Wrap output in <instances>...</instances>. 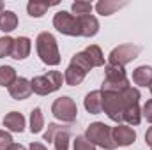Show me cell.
<instances>
[{"label": "cell", "mask_w": 152, "mask_h": 150, "mask_svg": "<svg viewBox=\"0 0 152 150\" xmlns=\"http://www.w3.org/2000/svg\"><path fill=\"white\" fill-rule=\"evenodd\" d=\"M103 94V111L110 120L117 124L124 122V113L129 106L140 104V90L134 87H127L122 92H101Z\"/></svg>", "instance_id": "1"}, {"label": "cell", "mask_w": 152, "mask_h": 150, "mask_svg": "<svg viewBox=\"0 0 152 150\" xmlns=\"http://www.w3.org/2000/svg\"><path fill=\"white\" fill-rule=\"evenodd\" d=\"M36 48H37V55L42 64L46 66L60 64V51H58V44H57V39L53 37V34L41 32L36 39Z\"/></svg>", "instance_id": "2"}, {"label": "cell", "mask_w": 152, "mask_h": 150, "mask_svg": "<svg viewBox=\"0 0 152 150\" xmlns=\"http://www.w3.org/2000/svg\"><path fill=\"white\" fill-rule=\"evenodd\" d=\"M129 87V79L122 66L106 64L104 66V79L101 85V92H122Z\"/></svg>", "instance_id": "3"}, {"label": "cell", "mask_w": 152, "mask_h": 150, "mask_svg": "<svg viewBox=\"0 0 152 150\" xmlns=\"http://www.w3.org/2000/svg\"><path fill=\"white\" fill-rule=\"evenodd\" d=\"M85 138L94 143L96 147H101L104 150H115L117 145L113 141V136H112V127L106 125L104 122H94L87 127V133H85Z\"/></svg>", "instance_id": "4"}, {"label": "cell", "mask_w": 152, "mask_h": 150, "mask_svg": "<svg viewBox=\"0 0 152 150\" xmlns=\"http://www.w3.org/2000/svg\"><path fill=\"white\" fill-rule=\"evenodd\" d=\"M62 81H64V76H62L60 71H48L46 74L32 78L30 85H32V92L34 94H37V95H48V94L57 92L62 87Z\"/></svg>", "instance_id": "5"}, {"label": "cell", "mask_w": 152, "mask_h": 150, "mask_svg": "<svg viewBox=\"0 0 152 150\" xmlns=\"http://www.w3.org/2000/svg\"><path fill=\"white\" fill-rule=\"evenodd\" d=\"M51 113H53V117L57 120L71 124V122H75L76 117H78V106H76L75 99H71L69 95H62V97L53 101Z\"/></svg>", "instance_id": "6"}, {"label": "cell", "mask_w": 152, "mask_h": 150, "mask_svg": "<svg viewBox=\"0 0 152 150\" xmlns=\"http://www.w3.org/2000/svg\"><path fill=\"white\" fill-rule=\"evenodd\" d=\"M53 27L64 34V36H71V37H80L81 30H80V23H78V16L67 12V11H58L53 16Z\"/></svg>", "instance_id": "7"}, {"label": "cell", "mask_w": 152, "mask_h": 150, "mask_svg": "<svg viewBox=\"0 0 152 150\" xmlns=\"http://www.w3.org/2000/svg\"><path fill=\"white\" fill-rule=\"evenodd\" d=\"M142 48L133 44V42H126V44H118L113 48L108 55V64H115V66H126L129 62H133L138 55H140Z\"/></svg>", "instance_id": "8"}, {"label": "cell", "mask_w": 152, "mask_h": 150, "mask_svg": "<svg viewBox=\"0 0 152 150\" xmlns=\"http://www.w3.org/2000/svg\"><path fill=\"white\" fill-rule=\"evenodd\" d=\"M112 136L117 147H129L136 141V131L124 124H117L115 127H112Z\"/></svg>", "instance_id": "9"}, {"label": "cell", "mask_w": 152, "mask_h": 150, "mask_svg": "<svg viewBox=\"0 0 152 150\" xmlns=\"http://www.w3.org/2000/svg\"><path fill=\"white\" fill-rule=\"evenodd\" d=\"M9 94L14 101H25L30 97L32 94V85H30V79L27 78H18L11 87H9Z\"/></svg>", "instance_id": "10"}, {"label": "cell", "mask_w": 152, "mask_h": 150, "mask_svg": "<svg viewBox=\"0 0 152 150\" xmlns=\"http://www.w3.org/2000/svg\"><path fill=\"white\" fill-rule=\"evenodd\" d=\"M78 23H80V30H81V36L83 37H94L99 32V21L92 14L78 16Z\"/></svg>", "instance_id": "11"}, {"label": "cell", "mask_w": 152, "mask_h": 150, "mask_svg": "<svg viewBox=\"0 0 152 150\" xmlns=\"http://www.w3.org/2000/svg\"><path fill=\"white\" fill-rule=\"evenodd\" d=\"M83 104H85V110L90 113V115L103 113V94H101V90L88 92L85 95V99H83Z\"/></svg>", "instance_id": "12"}, {"label": "cell", "mask_w": 152, "mask_h": 150, "mask_svg": "<svg viewBox=\"0 0 152 150\" xmlns=\"http://www.w3.org/2000/svg\"><path fill=\"white\" fill-rule=\"evenodd\" d=\"M30 50H32V41L25 36L14 39V48H12V58L14 60H25L28 55H30Z\"/></svg>", "instance_id": "13"}, {"label": "cell", "mask_w": 152, "mask_h": 150, "mask_svg": "<svg viewBox=\"0 0 152 150\" xmlns=\"http://www.w3.org/2000/svg\"><path fill=\"white\" fill-rule=\"evenodd\" d=\"M4 127L12 133H23L25 129V117L20 111H11L4 117Z\"/></svg>", "instance_id": "14"}, {"label": "cell", "mask_w": 152, "mask_h": 150, "mask_svg": "<svg viewBox=\"0 0 152 150\" xmlns=\"http://www.w3.org/2000/svg\"><path fill=\"white\" fill-rule=\"evenodd\" d=\"M133 83L140 87H151L152 85V67L151 66H140L133 71Z\"/></svg>", "instance_id": "15"}, {"label": "cell", "mask_w": 152, "mask_h": 150, "mask_svg": "<svg viewBox=\"0 0 152 150\" xmlns=\"http://www.w3.org/2000/svg\"><path fill=\"white\" fill-rule=\"evenodd\" d=\"M126 5H127V2L99 0V2L96 4V11H97L101 16H110V14H113L115 11H118V9H122V7H126Z\"/></svg>", "instance_id": "16"}, {"label": "cell", "mask_w": 152, "mask_h": 150, "mask_svg": "<svg viewBox=\"0 0 152 150\" xmlns=\"http://www.w3.org/2000/svg\"><path fill=\"white\" fill-rule=\"evenodd\" d=\"M16 27H18V16H16V12H12V11H4V12L0 14V30L5 32V34H9V32H12Z\"/></svg>", "instance_id": "17"}, {"label": "cell", "mask_w": 152, "mask_h": 150, "mask_svg": "<svg viewBox=\"0 0 152 150\" xmlns=\"http://www.w3.org/2000/svg\"><path fill=\"white\" fill-rule=\"evenodd\" d=\"M85 73L81 71V69H78L75 66H71L69 64V67L66 69V73H64V81L69 85V87H78L83 79H85Z\"/></svg>", "instance_id": "18"}, {"label": "cell", "mask_w": 152, "mask_h": 150, "mask_svg": "<svg viewBox=\"0 0 152 150\" xmlns=\"http://www.w3.org/2000/svg\"><path fill=\"white\" fill-rule=\"evenodd\" d=\"M51 5H55V4L42 2V0H30V2L27 4V11H28V14H30L32 18H41V16L46 14V11H48Z\"/></svg>", "instance_id": "19"}, {"label": "cell", "mask_w": 152, "mask_h": 150, "mask_svg": "<svg viewBox=\"0 0 152 150\" xmlns=\"http://www.w3.org/2000/svg\"><path fill=\"white\" fill-rule=\"evenodd\" d=\"M85 55L88 57V60L92 62L94 67H103L104 66V55L101 51V48L97 44H90L85 48Z\"/></svg>", "instance_id": "20"}, {"label": "cell", "mask_w": 152, "mask_h": 150, "mask_svg": "<svg viewBox=\"0 0 152 150\" xmlns=\"http://www.w3.org/2000/svg\"><path fill=\"white\" fill-rule=\"evenodd\" d=\"M71 66H75V67H78V69H81L85 74H87V73H90V69L94 67V66H92V62L88 60V57L85 55V51L75 53V55L71 57Z\"/></svg>", "instance_id": "21"}, {"label": "cell", "mask_w": 152, "mask_h": 150, "mask_svg": "<svg viewBox=\"0 0 152 150\" xmlns=\"http://www.w3.org/2000/svg\"><path fill=\"white\" fill-rule=\"evenodd\" d=\"M18 79L16 69L11 66H0V87H11L14 81Z\"/></svg>", "instance_id": "22"}, {"label": "cell", "mask_w": 152, "mask_h": 150, "mask_svg": "<svg viewBox=\"0 0 152 150\" xmlns=\"http://www.w3.org/2000/svg\"><path fill=\"white\" fill-rule=\"evenodd\" d=\"M44 127V115H42V110L41 108H34L32 113H30V133L32 134H37L42 131Z\"/></svg>", "instance_id": "23"}, {"label": "cell", "mask_w": 152, "mask_h": 150, "mask_svg": "<svg viewBox=\"0 0 152 150\" xmlns=\"http://www.w3.org/2000/svg\"><path fill=\"white\" fill-rule=\"evenodd\" d=\"M53 143H55V150H69V127L67 125H62V129L55 134Z\"/></svg>", "instance_id": "24"}, {"label": "cell", "mask_w": 152, "mask_h": 150, "mask_svg": "<svg viewBox=\"0 0 152 150\" xmlns=\"http://www.w3.org/2000/svg\"><path fill=\"white\" fill-rule=\"evenodd\" d=\"M92 4L90 2H85V0H76L73 2V5H71V11L75 12L76 16H85V14H90V11H92Z\"/></svg>", "instance_id": "25"}, {"label": "cell", "mask_w": 152, "mask_h": 150, "mask_svg": "<svg viewBox=\"0 0 152 150\" xmlns=\"http://www.w3.org/2000/svg\"><path fill=\"white\" fill-rule=\"evenodd\" d=\"M12 48H14V39L9 36L0 37V58L11 57L12 55Z\"/></svg>", "instance_id": "26"}, {"label": "cell", "mask_w": 152, "mask_h": 150, "mask_svg": "<svg viewBox=\"0 0 152 150\" xmlns=\"http://www.w3.org/2000/svg\"><path fill=\"white\" fill-rule=\"evenodd\" d=\"M73 149L75 150H96V145L90 143L85 136H76L73 141Z\"/></svg>", "instance_id": "27"}, {"label": "cell", "mask_w": 152, "mask_h": 150, "mask_svg": "<svg viewBox=\"0 0 152 150\" xmlns=\"http://www.w3.org/2000/svg\"><path fill=\"white\" fill-rule=\"evenodd\" d=\"M62 129V125L60 124H48V129H46V133H44V141H53V138H55V134L58 133Z\"/></svg>", "instance_id": "28"}, {"label": "cell", "mask_w": 152, "mask_h": 150, "mask_svg": "<svg viewBox=\"0 0 152 150\" xmlns=\"http://www.w3.org/2000/svg\"><path fill=\"white\" fill-rule=\"evenodd\" d=\"M11 145H12V136L7 131L0 129V150H9Z\"/></svg>", "instance_id": "29"}, {"label": "cell", "mask_w": 152, "mask_h": 150, "mask_svg": "<svg viewBox=\"0 0 152 150\" xmlns=\"http://www.w3.org/2000/svg\"><path fill=\"white\" fill-rule=\"evenodd\" d=\"M142 117L147 118V122H152V99H149V101L143 104V108H142Z\"/></svg>", "instance_id": "30"}, {"label": "cell", "mask_w": 152, "mask_h": 150, "mask_svg": "<svg viewBox=\"0 0 152 150\" xmlns=\"http://www.w3.org/2000/svg\"><path fill=\"white\" fill-rule=\"evenodd\" d=\"M28 150H48V149H46L42 143H39V141H32V143H30V149H28Z\"/></svg>", "instance_id": "31"}, {"label": "cell", "mask_w": 152, "mask_h": 150, "mask_svg": "<svg viewBox=\"0 0 152 150\" xmlns=\"http://www.w3.org/2000/svg\"><path fill=\"white\" fill-rule=\"evenodd\" d=\"M145 143L152 147V127H149V129H147V133H145Z\"/></svg>", "instance_id": "32"}, {"label": "cell", "mask_w": 152, "mask_h": 150, "mask_svg": "<svg viewBox=\"0 0 152 150\" xmlns=\"http://www.w3.org/2000/svg\"><path fill=\"white\" fill-rule=\"evenodd\" d=\"M9 150H27V149H25L23 145H20V143H12V145H11V149H9Z\"/></svg>", "instance_id": "33"}, {"label": "cell", "mask_w": 152, "mask_h": 150, "mask_svg": "<svg viewBox=\"0 0 152 150\" xmlns=\"http://www.w3.org/2000/svg\"><path fill=\"white\" fill-rule=\"evenodd\" d=\"M2 12H4V2L0 0V14H2Z\"/></svg>", "instance_id": "34"}, {"label": "cell", "mask_w": 152, "mask_h": 150, "mask_svg": "<svg viewBox=\"0 0 152 150\" xmlns=\"http://www.w3.org/2000/svg\"><path fill=\"white\" fill-rule=\"evenodd\" d=\"M149 88H151V94H152V85H151V87H149Z\"/></svg>", "instance_id": "35"}, {"label": "cell", "mask_w": 152, "mask_h": 150, "mask_svg": "<svg viewBox=\"0 0 152 150\" xmlns=\"http://www.w3.org/2000/svg\"><path fill=\"white\" fill-rule=\"evenodd\" d=\"M151 150H152V149H151Z\"/></svg>", "instance_id": "36"}]
</instances>
